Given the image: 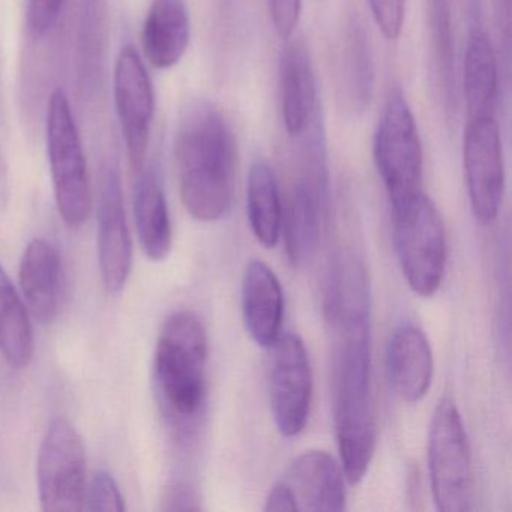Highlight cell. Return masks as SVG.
<instances>
[{"mask_svg": "<svg viewBox=\"0 0 512 512\" xmlns=\"http://www.w3.org/2000/svg\"><path fill=\"white\" fill-rule=\"evenodd\" d=\"M64 0H28V26L35 37L52 31L61 16Z\"/></svg>", "mask_w": 512, "mask_h": 512, "instance_id": "cell-28", "label": "cell"}, {"mask_svg": "<svg viewBox=\"0 0 512 512\" xmlns=\"http://www.w3.org/2000/svg\"><path fill=\"white\" fill-rule=\"evenodd\" d=\"M190 35V13L185 0H152L142 31L143 52L152 67H176L187 52Z\"/></svg>", "mask_w": 512, "mask_h": 512, "instance_id": "cell-19", "label": "cell"}, {"mask_svg": "<svg viewBox=\"0 0 512 512\" xmlns=\"http://www.w3.org/2000/svg\"><path fill=\"white\" fill-rule=\"evenodd\" d=\"M242 313L254 343L269 349L281 335L284 296L280 280L262 260H253L242 280Z\"/></svg>", "mask_w": 512, "mask_h": 512, "instance_id": "cell-18", "label": "cell"}, {"mask_svg": "<svg viewBox=\"0 0 512 512\" xmlns=\"http://www.w3.org/2000/svg\"><path fill=\"white\" fill-rule=\"evenodd\" d=\"M320 118L302 134L298 169L293 179L287 208L283 209V229L290 262H307L319 244L328 214L329 178L325 137Z\"/></svg>", "mask_w": 512, "mask_h": 512, "instance_id": "cell-5", "label": "cell"}, {"mask_svg": "<svg viewBox=\"0 0 512 512\" xmlns=\"http://www.w3.org/2000/svg\"><path fill=\"white\" fill-rule=\"evenodd\" d=\"M428 28L437 85L446 112L457 104V65H455L454 22L451 0H427Z\"/></svg>", "mask_w": 512, "mask_h": 512, "instance_id": "cell-25", "label": "cell"}, {"mask_svg": "<svg viewBox=\"0 0 512 512\" xmlns=\"http://www.w3.org/2000/svg\"><path fill=\"white\" fill-rule=\"evenodd\" d=\"M326 313L337 332L334 370L335 433L341 467L350 484L364 479L376 449L371 398L370 293L364 266L332 272Z\"/></svg>", "mask_w": 512, "mask_h": 512, "instance_id": "cell-1", "label": "cell"}, {"mask_svg": "<svg viewBox=\"0 0 512 512\" xmlns=\"http://www.w3.org/2000/svg\"><path fill=\"white\" fill-rule=\"evenodd\" d=\"M46 139L59 215L67 227L79 229L91 212V184L79 128L62 89L53 92L49 100Z\"/></svg>", "mask_w": 512, "mask_h": 512, "instance_id": "cell-6", "label": "cell"}, {"mask_svg": "<svg viewBox=\"0 0 512 512\" xmlns=\"http://www.w3.org/2000/svg\"><path fill=\"white\" fill-rule=\"evenodd\" d=\"M116 112L124 134L128 158L136 172L145 167L149 137L155 115V94L151 77L136 47L119 52L113 76Z\"/></svg>", "mask_w": 512, "mask_h": 512, "instance_id": "cell-13", "label": "cell"}, {"mask_svg": "<svg viewBox=\"0 0 512 512\" xmlns=\"http://www.w3.org/2000/svg\"><path fill=\"white\" fill-rule=\"evenodd\" d=\"M392 241L410 289L430 298L445 277L446 233L442 217L424 191L391 205Z\"/></svg>", "mask_w": 512, "mask_h": 512, "instance_id": "cell-4", "label": "cell"}, {"mask_svg": "<svg viewBox=\"0 0 512 512\" xmlns=\"http://www.w3.org/2000/svg\"><path fill=\"white\" fill-rule=\"evenodd\" d=\"M19 281L29 313L43 325L52 323L58 316L62 295L58 248L44 238L29 242L20 260Z\"/></svg>", "mask_w": 512, "mask_h": 512, "instance_id": "cell-17", "label": "cell"}, {"mask_svg": "<svg viewBox=\"0 0 512 512\" xmlns=\"http://www.w3.org/2000/svg\"><path fill=\"white\" fill-rule=\"evenodd\" d=\"M278 64L281 115L290 137H301L319 116L316 74L302 40H286Z\"/></svg>", "mask_w": 512, "mask_h": 512, "instance_id": "cell-15", "label": "cell"}, {"mask_svg": "<svg viewBox=\"0 0 512 512\" xmlns=\"http://www.w3.org/2000/svg\"><path fill=\"white\" fill-rule=\"evenodd\" d=\"M37 485L44 511H82L85 506L86 448L83 437L68 419L50 422L41 440Z\"/></svg>", "mask_w": 512, "mask_h": 512, "instance_id": "cell-9", "label": "cell"}, {"mask_svg": "<svg viewBox=\"0 0 512 512\" xmlns=\"http://www.w3.org/2000/svg\"><path fill=\"white\" fill-rule=\"evenodd\" d=\"M463 92L467 121L496 118L499 103V64L496 50L481 25L467 37L463 64Z\"/></svg>", "mask_w": 512, "mask_h": 512, "instance_id": "cell-20", "label": "cell"}, {"mask_svg": "<svg viewBox=\"0 0 512 512\" xmlns=\"http://www.w3.org/2000/svg\"><path fill=\"white\" fill-rule=\"evenodd\" d=\"M83 509L106 512L125 511L124 494L119 490L118 482L106 470L95 473L86 485Z\"/></svg>", "mask_w": 512, "mask_h": 512, "instance_id": "cell-26", "label": "cell"}, {"mask_svg": "<svg viewBox=\"0 0 512 512\" xmlns=\"http://www.w3.org/2000/svg\"><path fill=\"white\" fill-rule=\"evenodd\" d=\"M137 173L133 194L137 235L143 253L152 262H163L169 257L173 242L166 194L154 169L143 167Z\"/></svg>", "mask_w": 512, "mask_h": 512, "instance_id": "cell-21", "label": "cell"}, {"mask_svg": "<svg viewBox=\"0 0 512 512\" xmlns=\"http://www.w3.org/2000/svg\"><path fill=\"white\" fill-rule=\"evenodd\" d=\"M386 371L398 398L418 403L430 391L434 359L430 341L421 328L403 323L392 332L386 346Z\"/></svg>", "mask_w": 512, "mask_h": 512, "instance_id": "cell-16", "label": "cell"}, {"mask_svg": "<svg viewBox=\"0 0 512 512\" xmlns=\"http://www.w3.org/2000/svg\"><path fill=\"white\" fill-rule=\"evenodd\" d=\"M97 247L101 280L110 295L124 290L133 266V244L125 214L121 178L116 167H104L98 182Z\"/></svg>", "mask_w": 512, "mask_h": 512, "instance_id": "cell-14", "label": "cell"}, {"mask_svg": "<svg viewBox=\"0 0 512 512\" xmlns=\"http://www.w3.org/2000/svg\"><path fill=\"white\" fill-rule=\"evenodd\" d=\"M463 164L473 215L488 226L499 217L505 193V158L496 118L467 121Z\"/></svg>", "mask_w": 512, "mask_h": 512, "instance_id": "cell-12", "label": "cell"}, {"mask_svg": "<svg viewBox=\"0 0 512 512\" xmlns=\"http://www.w3.org/2000/svg\"><path fill=\"white\" fill-rule=\"evenodd\" d=\"M371 16L386 40H398L403 31L406 0H367Z\"/></svg>", "mask_w": 512, "mask_h": 512, "instance_id": "cell-27", "label": "cell"}, {"mask_svg": "<svg viewBox=\"0 0 512 512\" xmlns=\"http://www.w3.org/2000/svg\"><path fill=\"white\" fill-rule=\"evenodd\" d=\"M496 5L497 16L500 17V23H502V26H505L506 32H508L509 20H511V0H496Z\"/></svg>", "mask_w": 512, "mask_h": 512, "instance_id": "cell-30", "label": "cell"}, {"mask_svg": "<svg viewBox=\"0 0 512 512\" xmlns=\"http://www.w3.org/2000/svg\"><path fill=\"white\" fill-rule=\"evenodd\" d=\"M247 214L257 241L274 248L283 230V200L274 170L263 160L253 163L248 173Z\"/></svg>", "mask_w": 512, "mask_h": 512, "instance_id": "cell-23", "label": "cell"}, {"mask_svg": "<svg viewBox=\"0 0 512 512\" xmlns=\"http://www.w3.org/2000/svg\"><path fill=\"white\" fill-rule=\"evenodd\" d=\"M341 65L344 97L350 109L364 112L373 97L374 61L370 37L358 19H350L344 31Z\"/></svg>", "mask_w": 512, "mask_h": 512, "instance_id": "cell-24", "label": "cell"}, {"mask_svg": "<svg viewBox=\"0 0 512 512\" xmlns=\"http://www.w3.org/2000/svg\"><path fill=\"white\" fill-rule=\"evenodd\" d=\"M374 164L391 205L422 191L424 151L415 115L401 89H394L377 124Z\"/></svg>", "mask_w": 512, "mask_h": 512, "instance_id": "cell-8", "label": "cell"}, {"mask_svg": "<svg viewBox=\"0 0 512 512\" xmlns=\"http://www.w3.org/2000/svg\"><path fill=\"white\" fill-rule=\"evenodd\" d=\"M344 479L343 467L328 452H302L269 491L265 511H343Z\"/></svg>", "mask_w": 512, "mask_h": 512, "instance_id": "cell-11", "label": "cell"}, {"mask_svg": "<svg viewBox=\"0 0 512 512\" xmlns=\"http://www.w3.org/2000/svg\"><path fill=\"white\" fill-rule=\"evenodd\" d=\"M182 203L203 223L221 220L235 196L238 148L221 110L208 100L187 104L175 139Z\"/></svg>", "mask_w": 512, "mask_h": 512, "instance_id": "cell-2", "label": "cell"}, {"mask_svg": "<svg viewBox=\"0 0 512 512\" xmlns=\"http://www.w3.org/2000/svg\"><path fill=\"white\" fill-rule=\"evenodd\" d=\"M268 392L272 418L284 437H295L307 427L313 400V373L304 341L281 334L269 347Z\"/></svg>", "mask_w": 512, "mask_h": 512, "instance_id": "cell-10", "label": "cell"}, {"mask_svg": "<svg viewBox=\"0 0 512 512\" xmlns=\"http://www.w3.org/2000/svg\"><path fill=\"white\" fill-rule=\"evenodd\" d=\"M208 334L191 311H176L164 322L154 356L160 401L176 421L199 415L206 395Z\"/></svg>", "mask_w": 512, "mask_h": 512, "instance_id": "cell-3", "label": "cell"}, {"mask_svg": "<svg viewBox=\"0 0 512 512\" xmlns=\"http://www.w3.org/2000/svg\"><path fill=\"white\" fill-rule=\"evenodd\" d=\"M428 470L431 494L442 512L472 509L475 494L469 439L454 401L443 398L428 430Z\"/></svg>", "mask_w": 512, "mask_h": 512, "instance_id": "cell-7", "label": "cell"}, {"mask_svg": "<svg viewBox=\"0 0 512 512\" xmlns=\"http://www.w3.org/2000/svg\"><path fill=\"white\" fill-rule=\"evenodd\" d=\"M34 352V328L28 307L0 265V355L10 367L25 370Z\"/></svg>", "mask_w": 512, "mask_h": 512, "instance_id": "cell-22", "label": "cell"}, {"mask_svg": "<svg viewBox=\"0 0 512 512\" xmlns=\"http://www.w3.org/2000/svg\"><path fill=\"white\" fill-rule=\"evenodd\" d=\"M269 14L275 31L283 40L295 34L302 13V0H268Z\"/></svg>", "mask_w": 512, "mask_h": 512, "instance_id": "cell-29", "label": "cell"}]
</instances>
